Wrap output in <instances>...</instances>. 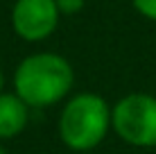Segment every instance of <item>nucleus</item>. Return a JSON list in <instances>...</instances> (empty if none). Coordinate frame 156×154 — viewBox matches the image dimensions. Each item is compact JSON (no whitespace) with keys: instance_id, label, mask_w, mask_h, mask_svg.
Returning a JSON list of instances; mask_svg holds the SVG:
<instances>
[{"instance_id":"obj_8","label":"nucleus","mask_w":156,"mask_h":154,"mask_svg":"<svg viewBox=\"0 0 156 154\" xmlns=\"http://www.w3.org/2000/svg\"><path fill=\"white\" fill-rule=\"evenodd\" d=\"M2 86H5V75H2V68H0V91H2Z\"/></svg>"},{"instance_id":"obj_10","label":"nucleus","mask_w":156,"mask_h":154,"mask_svg":"<svg viewBox=\"0 0 156 154\" xmlns=\"http://www.w3.org/2000/svg\"><path fill=\"white\" fill-rule=\"evenodd\" d=\"M0 154H7V152H5V147H2V145H0Z\"/></svg>"},{"instance_id":"obj_9","label":"nucleus","mask_w":156,"mask_h":154,"mask_svg":"<svg viewBox=\"0 0 156 154\" xmlns=\"http://www.w3.org/2000/svg\"><path fill=\"white\" fill-rule=\"evenodd\" d=\"M70 154H93V152H70Z\"/></svg>"},{"instance_id":"obj_6","label":"nucleus","mask_w":156,"mask_h":154,"mask_svg":"<svg viewBox=\"0 0 156 154\" xmlns=\"http://www.w3.org/2000/svg\"><path fill=\"white\" fill-rule=\"evenodd\" d=\"M131 5L143 18L156 23V0H131Z\"/></svg>"},{"instance_id":"obj_4","label":"nucleus","mask_w":156,"mask_h":154,"mask_svg":"<svg viewBox=\"0 0 156 154\" xmlns=\"http://www.w3.org/2000/svg\"><path fill=\"white\" fill-rule=\"evenodd\" d=\"M59 12L55 0H16L12 7V30L27 43H41L50 39L59 27Z\"/></svg>"},{"instance_id":"obj_11","label":"nucleus","mask_w":156,"mask_h":154,"mask_svg":"<svg viewBox=\"0 0 156 154\" xmlns=\"http://www.w3.org/2000/svg\"><path fill=\"white\" fill-rule=\"evenodd\" d=\"M154 150H156V147H154Z\"/></svg>"},{"instance_id":"obj_1","label":"nucleus","mask_w":156,"mask_h":154,"mask_svg":"<svg viewBox=\"0 0 156 154\" xmlns=\"http://www.w3.org/2000/svg\"><path fill=\"white\" fill-rule=\"evenodd\" d=\"M75 84L73 63L59 52L27 55L14 70V93L30 109H45L66 100Z\"/></svg>"},{"instance_id":"obj_3","label":"nucleus","mask_w":156,"mask_h":154,"mask_svg":"<svg viewBox=\"0 0 156 154\" xmlns=\"http://www.w3.org/2000/svg\"><path fill=\"white\" fill-rule=\"evenodd\" d=\"M111 131L131 147H156V95L133 91L111 107Z\"/></svg>"},{"instance_id":"obj_2","label":"nucleus","mask_w":156,"mask_h":154,"mask_svg":"<svg viewBox=\"0 0 156 154\" xmlns=\"http://www.w3.org/2000/svg\"><path fill=\"white\" fill-rule=\"evenodd\" d=\"M57 129L70 152H93L111 131V104L93 91L75 93L66 98Z\"/></svg>"},{"instance_id":"obj_5","label":"nucleus","mask_w":156,"mask_h":154,"mask_svg":"<svg viewBox=\"0 0 156 154\" xmlns=\"http://www.w3.org/2000/svg\"><path fill=\"white\" fill-rule=\"evenodd\" d=\"M30 123V104L16 93L0 91V141L16 138Z\"/></svg>"},{"instance_id":"obj_7","label":"nucleus","mask_w":156,"mask_h":154,"mask_svg":"<svg viewBox=\"0 0 156 154\" xmlns=\"http://www.w3.org/2000/svg\"><path fill=\"white\" fill-rule=\"evenodd\" d=\"M55 2H57L59 12H61V16H73V14L82 12L86 0H55Z\"/></svg>"}]
</instances>
